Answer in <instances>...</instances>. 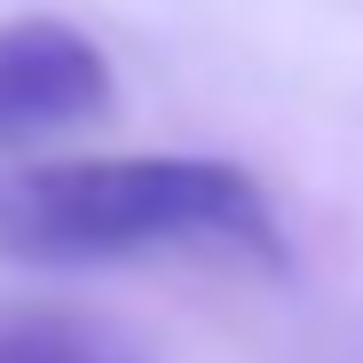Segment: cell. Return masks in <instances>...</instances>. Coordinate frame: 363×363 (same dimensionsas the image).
Here are the masks:
<instances>
[{
	"mask_svg": "<svg viewBox=\"0 0 363 363\" xmlns=\"http://www.w3.org/2000/svg\"><path fill=\"white\" fill-rule=\"evenodd\" d=\"M111 111V64L72 24H0V150L72 135Z\"/></svg>",
	"mask_w": 363,
	"mask_h": 363,
	"instance_id": "2",
	"label": "cell"
},
{
	"mask_svg": "<svg viewBox=\"0 0 363 363\" xmlns=\"http://www.w3.org/2000/svg\"><path fill=\"white\" fill-rule=\"evenodd\" d=\"M221 245L277 261L284 237L253 174L221 158H55L0 174V253L32 269Z\"/></svg>",
	"mask_w": 363,
	"mask_h": 363,
	"instance_id": "1",
	"label": "cell"
},
{
	"mask_svg": "<svg viewBox=\"0 0 363 363\" xmlns=\"http://www.w3.org/2000/svg\"><path fill=\"white\" fill-rule=\"evenodd\" d=\"M0 363H143L103 324L48 316V308H0Z\"/></svg>",
	"mask_w": 363,
	"mask_h": 363,
	"instance_id": "3",
	"label": "cell"
}]
</instances>
